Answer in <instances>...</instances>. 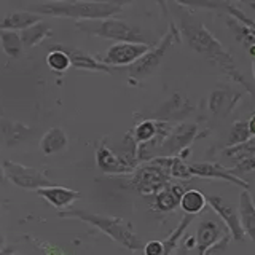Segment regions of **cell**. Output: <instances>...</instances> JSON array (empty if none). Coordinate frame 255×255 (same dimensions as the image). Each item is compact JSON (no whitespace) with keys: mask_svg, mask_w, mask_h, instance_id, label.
Listing matches in <instances>:
<instances>
[{"mask_svg":"<svg viewBox=\"0 0 255 255\" xmlns=\"http://www.w3.org/2000/svg\"><path fill=\"white\" fill-rule=\"evenodd\" d=\"M177 27L180 30L182 38H185L187 45L191 50L201 54L207 62L212 64L214 67H217L222 74H225L230 80H233L235 83L241 85L247 93H251V86L243 75V72L238 69L233 56L212 35V32L201 21L196 19L188 11V8L180 11Z\"/></svg>","mask_w":255,"mask_h":255,"instance_id":"obj_1","label":"cell"},{"mask_svg":"<svg viewBox=\"0 0 255 255\" xmlns=\"http://www.w3.org/2000/svg\"><path fill=\"white\" fill-rule=\"evenodd\" d=\"M128 3L125 2H43L27 5V11L40 16H54V18H70L80 21H101L114 18Z\"/></svg>","mask_w":255,"mask_h":255,"instance_id":"obj_2","label":"cell"},{"mask_svg":"<svg viewBox=\"0 0 255 255\" xmlns=\"http://www.w3.org/2000/svg\"><path fill=\"white\" fill-rule=\"evenodd\" d=\"M59 217L78 219L85 223H90V225H93L94 228H98L101 233L107 235L110 239H114L115 243L126 247V249L131 251V252L143 251V246H145L142 243V239L137 236V233L134 231L131 223L123 220V219H120V217H110V215H104V214H94V212H88L83 209L61 211Z\"/></svg>","mask_w":255,"mask_h":255,"instance_id":"obj_3","label":"cell"},{"mask_svg":"<svg viewBox=\"0 0 255 255\" xmlns=\"http://www.w3.org/2000/svg\"><path fill=\"white\" fill-rule=\"evenodd\" d=\"M78 30L86 32L88 35L115 40L117 43H142L151 46L150 38L139 26H134L123 19L109 18L101 21H80L75 24Z\"/></svg>","mask_w":255,"mask_h":255,"instance_id":"obj_4","label":"cell"},{"mask_svg":"<svg viewBox=\"0 0 255 255\" xmlns=\"http://www.w3.org/2000/svg\"><path fill=\"white\" fill-rule=\"evenodd\" d=\"M180 30L179 27L175 26L174 22L169 24V29L164 34V37L159 40V42L151 46L150 50L142 56V58L134 62L132 66L129 67V77L131 80H135V82H140V80L148 78L153 72L161 66V62L164 59L166 53L169 51V48L174 43H180Z\"/></svg>","mask_w":255,"mask_h":255,"instance_id":"obj_5","label":"cell"},{"mask_svg":"<svg viewBox=\"0 0 255 255\" xmlns=\"http://www.w3.org/2000/svg\"><path fill=\"white\" fill-rule=\"evenodd\" d=\"M131 187L140 195H156L172 183L169 171L153 163L137 166L131 174Z\"/></svg>","mask_w":255,"mask_h":255,"instance_id":"obj_6","label":"cell"},{"mask_svg":"<svg viewBox=\"0 0 255 255\" xmlns=\"http://www.w3.org/2000/svg\"><path fill=\"white\" fill-rule=\"evenodd\" d=\"M3 175L8 182H11L13 185L24 188V190H40L45 187L53 185L51 180L46 177V174L34 169V167L24 166L21 163L11 161V159H5L2 163Z\"/></svg>","mask_w":255,"mask_h":255,"instance_id":"obj_7","label":"cell"},{"mask_svg":"<svg viewBox=\"0 0 255 255\" xmlns=\"http://www.w3.org/2000/svg\"><path fill=\"white\" fill-rule=\"evenodd\" d=\"M199 135V128L195 123L182 122L175 125L169 135L163 142L161 148L158 151V156H177L180 151L190 148L193 140ZM156 156V158H158Z\"/></svg>","mask_w":255,"mask_h":255,"instance_id":"obj_8","label":"cell"},{"mask_svg":"<svg viewBox=\"0 0 255 255\" xmlns=\"http://www.w3.org/2000/svg\"><path fill=\"white\" fill-rule=\"evenodd\" d=\"M151 46L142 43H115L112 45L104 56H98V59L109 67H123L132 66L145 54Z\"/></svg>","mask_w":255,"mask_h":255,"instance_id":"obj_9","label":"cell"},{"mask_svg":"<svg viewBox=\"0 0 255 255\" xmlns=\"http://www.w3.org/2000/svg\"><path fill=\"white\" fill-rule=\"evenodd\" d=\"M207 206H209L211 209L219 215L220 220L225 223L227 231L230 233L231 239H235L238 243H243L246 239V235L243 231L241 222H239V214L236 207L231 204L228 199L219 195L207 196Z\"/></svg>","mask_w":255,"mask_h":255,"instance_id":"obj_10","label":"cell"},{"mask_svg":"<svg viewBox=\"0 0 255 255\" xmlns=\"http://www.w3.org/2000/svg\"><path fill=\"white\" fill-rule=\"evenodd\" d=\"M195 110H196V106L193 102L187 98H183L180 93H175L156 112H153L151 120L171 125L172 122H182L183 118L191 115Z\"/></svg>","mask_w":255,"mask_h":255,"instance_id":"obj_11","label":"cell"},{"mask_svg":"<svg viewBox=\"0 0 255 255\" xmlns=\"http://www.w3.org/2000/svg\"><path fill=\"white\" fill-rule=\"evenodd\" d=\"M190 172L193 177L199 179H214V180H225L231 185H236L243 190H249V182L241 179L239 175H235L230 169H227L225 166H222L219 163H193L188 164Z\"/></svg>","mask_w":255,"mask_h":255,"instance_id":"obj_12","label":"cell"},{"mask_svg":"<svg viewBox=\"0 0 255 255\" xmlns=\"http://www.w3.org/2000/svg\"><path fill=\"white\" fill-rule=\"evenodd\" d=\"M96 164H98V167L104 174L109 175H126L132 174L135 169L123 155L112 151L106 145V142H102L99 148L96 150Z\"/></svg>","mask_w":255,"mask_h":255,"instance_id":"obj_13","label":"cell"},{"mask_svg":"<svg viewBox=\"0 0 255 255\" xmlns=\"http://www.w3.org/2000/svg\"><path fill=\"white\" fill-rule=\"evenodd\" d=\"M195 220L193 215H183L179 225L174 228L172 233L167 236L164 241H148L143 246V254L145 255H171L180 243L182 236L185 235V231L191 225V222Z\"/></svg>","mask_w":255,"mask_h":255,"instance_id":"obj_14","label":"cell"},{"mask_svg":"<svg viewBox=\"0 0 255 255\" xmlns=\"http://www.w3.org/2000/svg\"><path fill=\"white\" fill-rule=\"evenodd\" d=\"M51 50H59L66 53L70 59L72 67L80 69V70H91V72H106V74H112L114 69L106 66L104 62L98 59V56H93L86 53L85 50H80L75 46H67V45H53L50 46Z\"/></svg>","mask_w":255,"mask_h":255,"instance_id":"obj_15","label":"cell"},{"mask_svg":"<svg viewBox=\"0 0 255 255\" xmlns=\"http://www.w3.org/2000/svg\"><path fill=\"white\" fill-rule=\"evenodd\" d=\"M243 98V93L231 90V88H217L209 94L207 106H209L211 114L220 118H227L233 114L238 107L239 101Z\"/></svg>","mask_w":255,"mask_h":255,"instance_id":"obj_16","label":"cell"},{"mask_svg":"<svg viewBox=\"0 0 255 255\" xmlns=\"http://www.w3.org/2000/svg\"><path fill=\"white\" fill-rule=\"evenodd\" d=\"M227 235L225 227L214 219H204L198 225L196 231V255H204L212 246L217 244Z\"/></svg>","mask_w":255,"mask_h":255,"instance_id":"obj_17","label":"cell"},{"mask_svg":"<svg viewBox=\"0 0 255 255\" xmlns=\"http://www.w3.org/2000/svg\"><path fill=\"white\" fill-rule=\"evenodd\" d=\"M187 191V188L180 185V183H169L164 190H161L159 193L155 195V201L151 204V211L161 212V214H167L172 212L179 207L180 198L183 196V193Z\"/></svg>","mask_w":255,"mask_h":255,"instance_id":"obj_18","label":"cell"},{"mask_svg":"<svg viewBox=\"0 0 255 255\" xmlns=\"http://www.w3.org/2000/svg\"><path fill=\"white\" fill-rule=\"evenodd\" d=\"M37 195L42 196L48 204H51L53 207H58V209H64V207H69L70 204H74L77 199L82 198V195L78 191L66 188L61 185H50L45 188L37 190Z\"/></svg>","mask_w":255,"mask_h":255,"instance_id":"obj_19","label":"cell"},{"mask_svg":"<svg viewBox=\"0 0 255 255\" xmlns=\"http://www.w3.org/2000/svg\"><path fill=\"white\" fill-rule=\"evenodd\" d=\"M238 214L244 235L255 243V203L249 190H243L239 195Z\"/></svg>","mask_w":255,"mask_h":255,"instance_id":"obj_20","label":"cell"},{"mask_svg":"<svg viewBox=\"0 0 255 255\" xmlns=\"http://www.w3.org/2000/svg\"><path fill=\"white\" fill-rule=\"evenodd\" d=\"M69 148V137L62 128H50L40 140V150L46 156L58 155Z\"/></svg>","mask_w":255,"mask_h":255,"instance_id":"obj_21","label":"cell"},{"mask_svg":"<svg viewBox=\"0 0 255 255\" xmlns=\"http://www.w3.org/2000/svg\"><path fill=\"white\" fill-rule=\"evenodd\" d=\"M32 134V129L24 126L19 122H11V120L0 118V137L3 139L5 145L13 147L24 142Z\"/></svg>","mask_w":255,"mask_h":255,"instance_id":"obj_22","label":"cell"},{"mask_svg":"<svg viewBox=\"0 0 255 255\" xmlns=\"http://www.w3.org/2000/svg\"><path fill=\"white\" fill-rule=\"evenodd\" d=\"M43 16L30 13V11H13L0 21V30H14V32H22L35 24L42 22Z\"/></svg>","mask_w":255,"mask_h":255,"instance_id":"obj_23","label":"cell"},{"mask_svg":"<svg viewBox=\"0 0 255 255\" xmlns=\"http://www.w3.org/2000/svg\"><path fill=\"white\" fill-rule=\"evenodd\" d=\"M225 21H227L228 29L233 32L236 42L241 43L246 48L247 54L252 56L255 59V29L246 26V24H241L233 18H227V16H225Z\"/></svg>","mask_w":255,"mask_h":255,"instance_id":"obj_24","label":"cell"},{"mask_svg":"<svg viewBox=\"0 0 255 255\" xmlns=\"http://www.w3.org/2000/svg\"><path fill=\"white\" fill-rule=\"evenodd\" d=\"M206 206H207V196L201 190H196V188L187 190L179 203V207L185 212V215H193V217L196 214L203 212Z\"/></svg>","mask_w":255,"mask_h":255,"instance_id":"obj_25","label":"cell"},{"mask_svg":"<svg viewBox=\"0 0 255 255\" xmlns=\"http://www.w3.org/2000/svg\"><path fill=\"white\" fill-rule=\"evenodd\" d=\"M53 34V29L48 26L46 22H38L35 26H32L26 30L19 32V37H21V42L24 48H34L37 45H40L43 42L46 37H50Z\"/></svg>","mask_w":255,"mask_h":255,"instance_id":"obj_26","label":"cell"},{"mask_svg":"<svg viewBox=\"0 0 255 255\" xmlns=\"http://www.w3.org/2000/svg\"><path fill=\"white\" fill-rule=\"evenodd\" d=\"M0 46L8 58L18 59L22 54V42L19 37V32L14 30H0Z\"/></svg>","mask_w":255,"mask_h":255,"instance_id":"obj_27","label":"cell"},{"mask_svg":"<svg viewBox=\"0 0 255 255\" xmlns=\"http://www.w3.org/2000/svg\"><path fill=\"white\" fill-rule=\"evenodd\" d=\"M159 123L161 122H156V120H151V118H147L140 122L137 126L134 128L131 131L132 132V137L135 140V143H145V142H150L151 139L155 137L158 134V129H159Z\"/></svg>","mask_w":255,"mask_h":255,"instance_id":"obj_28","label":"cell"},{"mask_svg":"<svg viewBox=\"0 0 255 255\" xmlns=\"http://www.w3.org/2000/svg\"><path fill=\"white\" fill-rule=\"evenodd\" d=\"M254 153H255V137H251L247 142L239 143V145H235V147H225V150H223V155L230 159H233L238 164L252 158Z\"/></svg>","mask_w":255,"mask_h":255,"instance_id":"obj_29","label":"cell"},{"mask_svg":"<svg viewBox=\"0 0 255 255\" xmlns=\"http://www.w3.org/2000/svg\"><path fill=\"white\" fill-rule=\"evenodd\" d=\"M252 137L251 131H249V125H247L246 120H238V122L233 123L228 134V142L227 147H235L239 145V143H244Z\"/></svg>","mask_w":255,"mask_h":255,"instance_id":"obj_30","label":"cell"},{"mask_svg":"<svg viewBox=\"0 0 255 255\" xmlns=\"http://www.w3.org/2000/svg\"><path fill=\"white\" fill-rule=\"evenodd\" d=\"M48 50H50V53H48V56H46V64L51 70L64 72L72 66L69 56L66 53H62L59 50H51V48H48Z\"/></svg>","mask_w":255,"mask_h":255,"instance_id":"obj_31","label":"cell"},{"mask_svg":"<svg viewBox=\"0 0 255 255\" xmlns=\"http://www.w3.org/2000/svg\"><path fill=\"white\" fill-rule=\"evenodd\" d=\"M169 174H171V179H174V180H190V179H193V175H191V172H190V166L183 161V159H180L179 156L172 158V164H171Z\"/></svg>","mask_w":255,"mask_h":255,"instance_id":"obj_32","label":"cell"},{"mask_svg":"<svg viewBox=\"0 0 255 255\" xmlns=\"http://www.w3.org/2000/svg\"><path fill=\"white\" fill-rule=\"evenodd\" d=\"M32 239H34V238H32ZM34 241H35V246L38 247V249H42L45 252V255H67L58 246H53V244L45 243V241H38V239H34Z\"/></svg>","mask_w":255,"mask_h":255,"instance_id":"obj_33","label":"cell"},{"mask_svg":"<svg viewBox=\"0 0 255 255\" xmlns=\"http://www.w3.org/2000/svg\"><path fill=\"white\" fill-rule=\"evenodd\" d=\"M252 171H255V153H254L252 158H249V159H246V161L236 164L235 169L231 171V172H233L235 175H239V174H246V172H252Z\"/></svg>","mask_w":255,"mask_h":255,"instance_id":"obj_34","label":"cell"},{"mask_svg":"<svg viewBox=\"0 0 255 255\" xmlns=\"http://www.w3.org/2000/svg\"><path fill=\"white\" fill-rule=\"evenodd\" d=\"M228 244H230V236H225L223 239H220L215 246H212L204 255H225L227 249H228Z\"/></svg>","mask_w":255,"mask_h":255,"instance_id":"obj_35","label":"cell"},{"mask_svg":"<svg viewBox=\"0 0 255 255\" xmlns=\"http://www.w3.org/2000/svg\"><path fill=\"white\" fill-rule=\"evenodd\" d=\"M247 125H249V131H251V135H252V137H255V112H254V115L251 117L249 122H247Z\"/></svg>","mask_w":255,"mask_h":255,"instance_id":"obj_36","label":"cell"},{"mask_svg":"<svg viewBox=\"0 0 255 255\" xmlns=\"http://www.w3.org/2000/svg\"><path fill=\"white\" fill-rule=\"evenodd\" d=\"M13 254H14V251L11 247H6V246L0 247V255H13Z\"/></svg>","mask_w":255,"mask_h":255,"instance_id":"obj_37","label":"cell"},{"mask_svg":"<svg viewBox=\"0 0 255 255\" xmlns=\"http://www.w3.org/2000/svg\"><path fill=\"white\" fill-rule=\"evenodd\" d=\"M5 175H3V169H2V161H0V182H3L5 179Z\"/></svg>","mask_w":255,"mask_h":255,"instance_id":"obj_38","label":"cell"},{"mask_svg":"<svg viewBox=\"0 0 255 255\" xmlns=\"http://www.w3.org/2000/svg\"><path fill=\"white\" fill-rule=\"evenodd\" d=\"M5 246V236L2 235V231H0V247Z\"/></svg>","mask_w":255,"mask_h":255,"instance_id":"obj_39","label":"cell"},{"mask_svg":"<svg viewBox=\"0 0 255 255\" xmlns=\"http://www.w3.org/2000/svg\"><path fill=\"white\" fill-rule=\"evenodd\" d=\"M185 251H187L185 247H182V249H180V251L177 252V255H185Z\"/></svg>","mask_w":255,"mask_h":255,"instance_id":"obj_40","label":"cell"},{"mask_svg":"<svg viewBox=\"0 0 255 255\" xmlns=\"http://www.w3.org/2000/svg\"><path fill=\"white\" fill-rule=\"evenodd\" d=\"M252 72H254V80H255V59H254V64H252Z\"/></svg>","mask_w":255,"mask_h":255,"instance_id":"obj_41","label":"cell"},{"mask_svg":"<svg viewBox=\"0 0 255 255\" xmlns=\"http://www.w3.org/2000/svg\"><path fill=\"white\" fill-rule=\"evenodd\" d=\"M13 255H19V254H16V252H14V254H13Z\"/></svg>","mask_w":255,"mask_h":255,"instance_id":"obj_42","label":"cell"}]
</instances>
